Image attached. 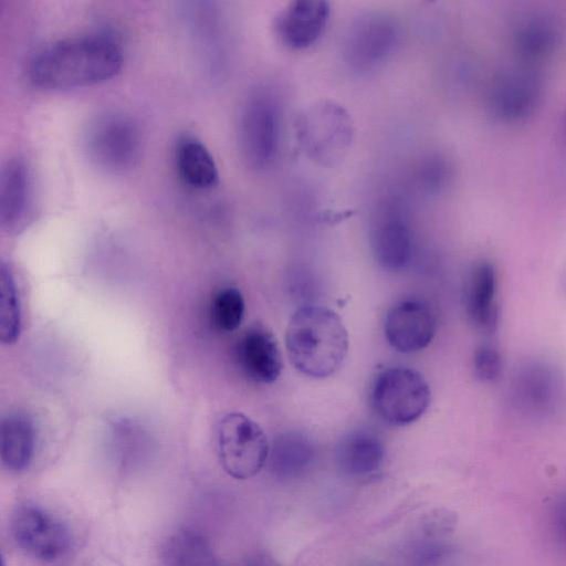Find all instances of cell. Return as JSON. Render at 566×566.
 <instances>
[{"instance_id": "obj_1", "label": "cell", "mask_w": 566, "mask_h": 566, "mask_svg": "<svg viewBox=\"0 0 566 566\" xmlns=\"http://www.w3.org/2000/svg\"><path fill=\"white\" fill-rule=\"evenodd\" d=\"M123 54L108 36L84 35L57 41L31 61L29 75L45 90L90 86L113 77L122 67Z\"/></svg>"}, {"instance_id": "obj_2", "label": "cell", "mask_w": 566, "mask_h": 566, "mask_svg": "<svg viewBox=\"0 0 566 566\" xmlns=\"http://www.w3.org/2000/svg\"><path fill=\"white\" fill-rule=\"evenodd\" d=\"M347 329L333 310L319 305L297 308L287 323L285 347L301 374L322 379L334 375L348 353Z\"/></svg>"}, {"instance_id": "obj_3", "label": "cell", "mask_w": 566, "mask_h": 566, "mask_svg": "<svg viewBox=\"0 0 566 566\" xmlns=\"http://www.w3.org/2000/svg\"><path fill=\"white\" fill-rule=\"evenodd\" d=\"M9 533L25 556L44 565L67 558L73 545L66 523L35 503L19 504L12 511Z\"/></svg>"}, {"instance_id": "obj_4", "label": "cell", "mask_w": 566, "mask_h": 566, "mask_svg": "<svg viewBox=\"0 0 566 566\" xmlns=\"http://www.w3.org/2000/svg\"><path fill=\"white\" fill-rule=\"evenodd\" d=\"M430 388L413 368L390 367L379 373L370 391V405L386 423L402 427L417 421L430 405Z\"/></svg>"}, {"instance_id": "obj_5", "label": "cell", "mask_w": 566, "mask_h": 566, "mask_svg": "<svg viewBox=\"0 0 566 566\" xmlns=\"http://www.w3.org/2000/svg\"><path fill=\"white\" fill-rule=\"evenodd\" d=\"M84 146L95 167L108 174H122L132 169L140 157V129L127 115L105 113L90 123Z\"/></svg>"}, {"instance_id": "obj_6", "label": "cell", "mask_w": 566, "mask_h": 566, "mask_svg": "<svg viewBox=\"0 0 566 566\" xmlns=\"http://www.w3.org/2000/svg\"><path fill=\"white\" fill-rule=\"evenodd\" d=\"M216 444L222 469L237 480L256 475L266 463L270 452L263 429L242 412H229L219 420Z\"/></svg>"}, {"instance_id": "obj_7", "label": "cell", "mask_w": 566, "mask_h": 566, "mask_svg": "<svg viewBox=\"0 0 566 566\" xmlns=\"http://www.w3.org/2000/svg\"><path fill=\"white\" fill-rule=\"evenodd\" d=\"M279 105L266 92H254L243 103L238 123L241 157L252 169L271 166L280 147Z\"/></svg>"}, {"instance_id": "obj_8", "label": "cell", "mask_w": 566, "mask_h": 566, "mask_svg": "<svg viewBox=\"0 0 566 566\" xmlns=\"http://www.w3.org/2000/svg\"><path fill=\"white\" fill-rule=\"evenodd\" d=\"M544 81L530 66L506 69L493 82L490 93L491 112L504 120H520L533 114L539 105Z\"/></svg>"}, {"instance_id": "obj_9", "label": "cell", "mask_w": 566, "mask_h": 566, "mask_svg": "<svg viewBox=\"0 0 566 566\" xmlns=\"http://www.w3.org/2000/svg\"><path fill=\"white\" fill-rule=\"evenodd\" d=\"M397 40L398 29L391 18L381 13L366 14L352 25L345 55L354 69L371 70L391 54Z\"/></svg>"}, {"instance_id": "obj_10", "label": "cell", "mask_w": 566, "mask_h": 566, "mask_svg": "<svg viewBox=\"0 0 566 566\" xmlns=\"http://www.w3.org/2000/svg\"><path fill=\"white\" fill-rule=\"evenodd\" d=\"M436 329L433 311L419 300H403L392 305L384 324L387 342L403 354L426 348L433 339Z\"/></svg>"}, {"instance_id": "obj_11", "label": "cell", "mask_w": 566, "mask_h": 566, "mask_svg": "<svg viewBox=\"0 0 566 566\" xmlns=\"http://www.w3.org/2000/svg\"><path fill=\"white\" fill-rule=\"evenodd\" d=\"M33 213L30 169L19 156L8 159L0 174V227L7 234L23 231Z\"/></svg>"}, {"instance_id": "obj_12", "label": "cell", "mask_w": 566, "mask_h": 566, "mask_svg": "<svg viewBox=\"0 0 566 566\" xmlns=\"http://www.w3.org/2000/svg\"><path fill=\"white\" fill-rule=\"evenodd\" d=\"M563 395L557 373L539 363L524 366L512 382L513 405L524 415L535 418L554 413Z\"/></svg>"}, {"instance_id": "obj_13", "label": "cell", "mask_w": 566, "mask_h": 566, "mask_svg": "<svg viewBox=\"0 0 566 566\" xmlns=\"http://www.w3.org/2000/svg\"><path fill=\"white\" fill-rule=\"evenodd\" d=\"M329 13V6L325 1H293L275 17L274 32L285 46L294 50L306 49L324 33Z\"/></svg>"}, {"instance_id": "obj_14", "label": "cell", "mask_w": 566, "mask_h": 566, "mask_svg": "<svg viewBox=\"0 0 566 566\" xmlns=\"http://www.w3.org/2000/svg\"><path fill=\"white\" fill-rule=\"evenodd\" d=\"M235 357L244 375L255 382L272 384L283 369L277 340L263 327H252L241 336Z\"/></svg>"}, {"instance_id": "obj_15", "label": "cell", "mask_w": 566, "mask_h": 566, "mask_svg": "<svg viewBox=\"0 0 566 566\" xmlns=\"http://www.w3.org/2000/svg\"><path fill=\"white\" fill-rule=\"evenodd\" d=\"M371 250L376 262L387 271H399L411 260L413 240L409 226L397 213H385L371 235Z\"/></svg>"}, {"instance_id": "obj_16", "label": "cell", "mask_w": 566, "mask_h": 566, "mask_svg": "<svg viewBox=\"0 0 566 566\" xmlns=\"http://www.w3.org/2000/svg\"><path fill=\"white\" fill-rule=\"evenodd\" d=\"M385 459L381 438L369 429H358L345 436L336 449V464L342 474L363 478L376 472Z\"/></svg>"}, {"instance_id": "obj_17", "label": "cell", "mask_w": 566, "mask_h": 566, "mask_svg": "<svg viewBox=\"0 0 566 566\" xmlns=\"http://www.w3.org/2000/svg\"><path fill=\"white\" fill-rule=\"evenodd\" d=\"M36 444V428L24 411L7 413L0 424V457L10 472L24 471L33 460Z\"/></svg>"}, {"instance_id": "obj_18", "label": "cell", "mask_w": 566, "mask_h": 566, "mask_svg": "<svg viewBox=\"0 0 566 566\" xmlns=\"http://www.w3.org/2000/svg\"><path fill=\"white\" fill-rule=\"evenodd\" d=\"M470 321L479 328L493 332L497 324L496 272L489 261L478 262L471 270L464 293Z\"/></svg>"}, {"instance_id": "obj_19", "label": "cell", "mask_w": 566, "mask_h": 566, "mask_svg": "<svg viewBox=\"0 0 566 566\" xmlns=\"http://www.w3.org/2000/svg\"><path fill=\"white\" fill-rule=\"evenodd\" d=\"M314 457L315 448L307 436L298 431H287L274 439L268 461L271 472L277 479L293 480L305 474Z\"/></svg>"}, {"instance_id": "obj_20", "label": "cell", "mask_w": 566, "mask_h": 566, "mask_svg": "<svg viewBox=\"0 0 566 566\" xmlns=\"http://www.w3.org/2000/svg\"><path fill=\"white\" fill-rule=\"evenodd\" d=\"M176 167L180 178L196 189H209L217 185L219 172L208 148L196 137L184 135L175 147Z\"/></svg>"}, {"instance_id": "obj_21", "label": "cell", "mask_w": 566, "mask_h": 566, "mask_svg": "<svg viewBox=\"0 0 566 566\" xmlns=\"http://www.w3.org/2000/svg\"><path fill=\"white\" fill-rule=\"evenodd\" d=\"M559 38L560 27L557 19L545 11H532L522 15L513 28V43L526 56L551 52Z\"/></svg>"}, {"instance_id": "obj_22", "label": "cell", "mask_w": 566, "mask_h": 566, "mask_svg": "<svg viewBox=\"0 0 566 566\" xmlns=\"http://www.w3.org/2000/svg\"><path fill=\"white\" fill-rule=\"evenodd\" d=\"M160 566H220V563L201 534L181 528L165 539Z\"/></svg>"}, {"instance_id": "obj_23", "label": "cell", "mask_w": 566, "mask_h": 566, "mask_svg": "<svg viewBox=\"0 0 566 566\" xmlns=\"http://www.w3.org/2000/svg\"><path fill=\"white\" fill-rule=\"evenodd\" d=\"M21 332V310L17 285L10 266L0 265V338L3 344L17 342Z\"/></svg>"}, {"instance_id": "obj_24", "label": "cell", "mask_w": 566, "mask_h": 566, "mask_svg": "<svg viewBox=\"0 0 566 566\" xmlns=\"http://www.w3.org/2000/svg\"><path fill=\"white\" fill-rule=\"evenodd\" d=\"M211 316L218 329L235 331L244 316V298L241 292L235 287L220 290L213 297Z\"/></svg>"}, {"instance_id": "obj_25", "label": "cell", "mask_w": 566, "mask_h": 566, "mask_svg": "<svg viewBox=\"0 0 566 566\" xmlns=\"http://www.w3.org/2000/svg\"><path fill=\"white\" fill-rule=\"evenodd\" d=\"M502 368V357L496 348L491 345H482L476 348L473 356V369L479 379L495 380L501 375Z\"/></svg>"}, {"instance_id": "obj_26", "label": "cell", "mask_w": 566, "mask_h": 566, "mask_svg": "<svg viewBox=\"0 0 566 566\" xmlns=\"http://www.w3.org/2000/svg\"><path fill=\"white\" fill-rule=\"evenodd\" d=\"M549 518L555 538L566 551V491L554 501Z\"/></svg>"}, {"instance_id": "obj_27", "label": "cell", "mask_w": 566, "mask_h": 566, "mask_svg": "<svg viewBox=\"0 0 566 566\" xmlns=\"http://www.w3.org/2000/svg\"><path fill=\"white\" fill-rule=\"evenodd\" d=\"M244 566H277L271 558L256 555L247 560Z\"/></svg>"}, {"instance_id": "obj_28", "label": "cell", "mask_w": 566, "mask_h": 566, "mask_svg": "<svg viewBox=\"0 0 566 566\" xmlns=\"http://www.w3.org/2000/svg\"><path fill=\"white\" fill-rule=\"evenodd\" d=\"M562 136H563V140L566 145V112L563 116V120H562Z\"/></svg>"}]
</instances>
